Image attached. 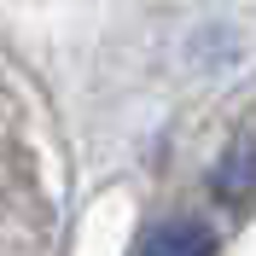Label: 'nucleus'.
<instances>
[{
  "instance_id": "obj_1",
  "label": "nucleus",
  "mask_w": 256,
  "mask_h": 256,
  "mask_svg": "<svg viewBox=\"0 0 256 256\" xmlns=\"http://www.w3.org/2000/svg\"><path fill=\"white\" fill-rule=\"evenodd\" d=\"M140 256H216V233L198 216H175V222H158L146 233Z\"/></svg>"
},
{
  "instance_id": "obj_2",
  "label": "nucleus",
  "mask_w": 256,
  "mask_h": 256,
  "mask_svg": "<svg viewBox=\"0 0 256 256\" xmlns=\"http://www.w3.org/2000/svg\"><path fill=\"white\" fill-rule=\"evenodd\" d=\"M210 192H216V198H227V204H239L244 192H256V140L233 146V152L210 169Z\"/></svg>"
}]
</instances>
